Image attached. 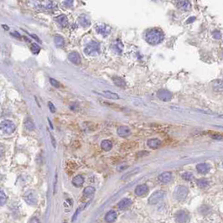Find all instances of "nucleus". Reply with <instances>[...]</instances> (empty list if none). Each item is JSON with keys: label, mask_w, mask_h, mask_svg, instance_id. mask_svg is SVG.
<instances>
[{"label": "nucleus", "mask_w": 223, "mask_h": 223, "mask_svg": "<svg viewBox=\"0 0 223 223\" xmlns=\"http://www.w3.org/2000/svg\"><path fill=\"white\" fill-rule=\"evenodd\" d=\"M86 206V204H84L82 207H79V208L76 210V212H75V215H73V218H72V222H75V218L77 217V215H78V214H79V212H81V211H82V209H84Z\"/></svg>", "instance_id": "34"}, {"label": "nucleus", "mask_w": 223, "mask_h": 223, "mask_svg": "<svg viewBox=\"0 0 223 223\" xmlns=\"http://www.w3.org/2000/svg\"><path fill=\"white\" fill-rule=\"evenodd\" d=\"M15 130V125L10 120H4L0 124V131L3 133L10 134L14 132Z\"/></svg>", "instance_id": "4"}, {"label": "nucleus", "mask_w": 223, "mask_h": 223, "mask_svg": "<svg viewBox=\"0 0 223 223\" xmlns=\"http://www.w3.org/2000/svg\"><path fill=\"white\" fill-rule=\"evenodd\" d=\"M56 183H57V174H56V178H55V184H54V190L56 193Z\"/></svg>", "instance_id": "39"}, {"label": "nucleus", "mask_w": 223, "mask_h": 223, "mask_svg": "<svg viewBox=\"0 0 223 223\" xmlns=\"http://www.w3.org/2000/svg\"><path fill=\"white\" fill-rule=\"evenodd\" d=\"M165 193L163 190H158L154 192L149 199V203L150 205H156L159 201H161L165 197Z\"/></svg>", "instance_id": "5"}, {"label": "nucleus", "mask_w": 223, "mask_h": 223, "mask_svg": "<svg viewBox=\"0 0 223 223\" xmlns=\"http://www.w3.org/2000/svg\"><path fill=\"white\" fill-rule=\"evenodd\" d=\"M117 134L120 136V137H123V138H126L128 136H129L131 134V130L127 126H121L117 128Z\"/></svg>", "instance_id": "11"}, {"label": "nucleus", "mask_w": 223, "mask_h": 223, "mask_svg": "<svg viewBox=\"0 0 223 223\" xmlns=\"http://www.w3.org/2000/svg\"><path fill=\"white\" fill-rule=\"evenodd\" d=\"M131 204H132V200H131L130 199L124 198L122 200H120V201L118 202L117 207H118V208H119L120 210L124 211V210H125V209H127L128 207L131 205Z\"/></svg>", "instance_id": "15"}, {"label": "nucleus", "mask_w": 223, "mask_h": 223, "mask_svg": "<svg viewBox=\"0 0 223 223\" xmlns=\"http://www.w3.org/2000/svg\"><path fill=\"white\" fill-rule=\"evenodd\" d=\"M68 59L71 62H72L75 65H80L81 64V56L77 52H71L69 54Z\"/></svg>", "instance_id": "12"}, {"label": "nucleus", "mask_w": 223, "mask_h": 223, "mask_svg": "<svg viewBox=\"0 0 223 223\" xmlns=\"http://www.w3.org/2000/svg\"><path fill=\"white\" fill-rule=\"evenodd\" d=\"M147 144L149 146L150 149H157L160 146L161 144V141L159 140L158 139H149L147 142Z\"/></svg>", "instance_id": "17"}, {"label": "nucleus", "mask_w": 223, "mask_h": 223, "mask_svg": "<svg viewBox=\"0 0 223 223\" xmlns=\"http://www.w3.org/2000/svg\"><path fill=\"white\" fill-rule=\"evenodd\" d=\"M102 94L105 97H108V98H110V99H119V96L116 93H113L112 91H102Z\"/></svg>", "instance_id": "22"}, {"label": "nucleus", "mask_w": 223, "mask_h": 223, "mask_svg": "<svg viewBox=\"0 0 223 223\" xmlns=\"http://www.w3.org/2000/svg\"><path fill=\"white\" fill-rule=\"evenodd\" d=\"M145 40L149 45H155L163 41L164 34L159 29H150L145 33Z\"/></svg>", "instance_id": "1"}, {"label": "nucleus", "mask_w": 223, "mask_h": 223, "mask_svg": "<svg viewBox=\"0 0 223 223\" xmlns=\"http://www.w3.org/2000/svg\"><path fill=\"white\" fill-rule=\"evenodd\" d=\"M48 122H49V124H50V128L53 129V125H52V124H51V122H50V120L48 118Z\"/></svg>", "instance_id": "42"}, {"label": "nucleus", "mask_w": 223, "mask_h": 223, "mask_svg": "<svg viewBox=\"0 0 223 223\" xmlns=\"http://www.w3.org/2000/svg\"><path fill=\"white\" fill-rule=\"evenodd\" d=\"M213 36H214L215 39L219 40V39L221 38V36H222V34H221V33H220L219 31H215V32L213 33Z\"/></svg>", "instance_id": "38"}, {"label": "nucleus", "mask_w": 223, "mask_h": 223, "mask_svg": "<svg viewBox=\"0 0 223 223\" xmlns=\"http://www.w3.org/2000/svg\"><path fill=\"white\" fill-rule=\"evenodd\" d=\"M188 195V189L185 186H177L174 191L173 196L174 198L177 200H183L186 198Z\"/></svg>", "instance_id": "3"}, {"label": "nucleus", "mask_w": 223, "mask_h": 223, "mask_svg": "<svg viewBox=\"0 0 223 223\" xmlns=\"http://www.w3.org/2000/svg\"><path fill=\"white\" fill-rule=\"evenodd\" d=\"M84 183V179L82 175H76L72 180V184L75 187H81Z\"/></svg>", "instance_id": "19"}, {"label": "nucleus", "mask_w": 223, "mask_h": 223, "mask_svg": "<svg viewBox=\"0 0 223 223\" xmlns=\"http://www.w3.org/2000/svg\"><path fill=\"white\" fill-rule=\"evenodd\" d=\"M196 169L200 174H207L210 170V166L208 165L206 163H200V164H198L196 165Z\"/></svg>", "instance_id": "16"}, {"label": "nucleus", "mask_w": 223, "mask_h": 223, "mask_svg": "<svg viewBox=\"0 0 223 223\" xmlns=\"http://www.w3.org/2000/svg\"><path fill=\"white\" fill-rule=\"evenodd\" d=\"M158 179H159V180L161 182V183L166 184V183H169V182L171 180V179H172V174H171L170 172H164V173L160 174L158 176Z\"/></svg>", "instance_id": "13"}, {"label": "nucleus", "mask_w": 223, "mask_h": 223, "mask_svg": "<svg viewBox=\"0 0 223 223\" xmlns=\"http://www.w3.org/2000/svg\"><path fill=\"white\" fill-rule=\"evenodd\" d=\"M39 222L40 221H39V220H35V219H33V220L30 221V222Z\"/></svg>", "instance_id": "43"}, {"label": "nucleus", "mask_w": 223, "mask_h": 223, "mask_svg": "<svg viewBox=\"0 0 223 223\" xmlns=\"http://www.w3.org/2000/svg\"><path fill=\"white\" fill-rule=\"evenodd\" d=\"M25 200L30 206L37 204V195L34 190H29L25 193Z\"/></svg>", "instance_id": "6"}, {"label": "nucleus", "mask_w": 223, "mask_h": 223, "mask_svg": "<svg viewBox=\"0 0 223 223\" xmlns=\"http://www.w3.org/2000/svg\"><path fill=\"white\" fill-rule=\"evenodd\" d=\"M7 201V196L4 194L3 190H0V207L3 206Z\"/></svg>", "instance_id": "30"}, {"label": "nucleus", "mask_w": 223, "mask_h": 223, "mask_svg": "<svg viewBox=\"0 0 223 223\" xmlns=\"http://www.w3.org/2000/svg\"><path fill=\"white\" fill-rule=\"evenodd\" d=\"M157 97L159 99H160L163 102H169L172 98V93L165 89H161L158 91Z\"/></svg>", "instance_id": "8"}, {"label": "nucleus", "mask_w": 223, "mask_h": 223, "mask_svg": "<svg viewBox=\"0 0 223 223\" xmlns=\"http://www.w3.org/2000/svg\"><path fill=\"white\" fill-rule=\"evenodd\" d=\"M193 177H194V175L192 174V173H190V172H185V173L182 174V178L185 180H188V181L191 180L193 179Z\"/></svg>", "instance_id": "32"}, {"label": "nucleus", "mask_w": 223, "mask_h": 223, "mask_svg": "<svg viewBox=\"0 0 223 223\" xmlns=\"http://www.w3.org/2000/svg\"><path fill=\"white\" fill-rule=\"evenodd\" d=\"M84 53L88 56H96L100 54V44L97 41L90 42L85 48Z\"/></svg>", "instance_id": "2"}, {"label": "nucleus", "mask_w": 223, "mask_h": 223, "mask_svg": "<svg viewBox=\"0 0 223 223\" xmlns=\"http://www.w3.org/2000/svg\"><path fill=\"white\" fill-rule=\"evenodd\" d=\"M209 182L207 179H200L197 180V185L200 188H206L207 186H208Z\"/></svg>", "instance_id": "29"}, {"label": "nucleus", "mask_w": 223, "mask_h": 223, "mask_svg": "<svg viewBox=\"0 0 223 223\" xmlns=\"http://www.w3.org/2000/svg\"><path fill=\"white\" fill-rule=\"evenodd\" d=\"M194 19H196V18H195V17H192V18H190V19H188V20H189V21H188V23H189V22H193V21H194Z\"/></svg>", "instance_id": "41"}, {"label": "nucleus", "mask_w": 223, "mask_h": 223, "mask_svg": "<svg viewBox=\"0 0 223 223\" xmlns=\"http://www.w3.org/2000/svg\"><path fill=\"white\" fill-rule=\"evenodd\" d=\"M117 218V213L114 211H110L105 215V220L107 222H113Z\"/></svg>", "instance_id": "18"}, {"label": "nucleus", "mask_w": 223, "mask_h": 223, "mask_svg": "<svg viewBox=\"0 0 223 223\" xmlns=\"http://www.w3.org/2000/svg\"><path fill=\"white\" fill-rule=\"evenodd\" d=\"M154 1H158V0H154Z\"/></svg>", "instance_id": "44"}, {"label": "nucleus", "mask_w": 223, "mask_h": 223, "mask_svg": "<svg viewBox=\"0 0 223 223\" xmlns=\"http://www.w3.org/2000/svg\"><path fill=\"white\" fill-rule=\"evenodd\" d=\"M54 41H55V44H56V45L57 47H62V46L64 45V44H65L64 39H63L61 36H60V35L55 36Z\"/></svg>", "instance_id": "25"}, {"label": "nucleus", "mask_w": 223, "mask_h": 223, "mask_svg": "<svg viewBox=\"0 0 223 223\" xmlns=\"http://www.w3.org/2000/svg\"><path fill=\"white\" fill-rule=\"evenodd\" d=\"M72 4H73V0H65V5L66 7L70 8L72 6Z\"/></svg>", "instance_id": "37"}, {"label": "nucleus", "mask_w": 223, "mask_h": 223, "mask_svg": "<svg viewBox=\"0 0 223 223\" xmlns=\"http://www.w3.org/2000/svg\"><path fill=\"white\" fill-rule=\"evenodd\" d=\"M94 192H95V189L93 187H91V186H88L83 191V196L85 197H88V196H90L91 195H93Z\"/></svg>", "instance_id": "27"}, {"label": "nucleus", "mask_w": 223, "mask_h": 223, "mask_svg": "<svg viewBox=\"0 0 223 223\" xmlns=\"http://www.w3.org/2000/svg\"><path fill=\"white\" fill-rule=\"evenodd\" d=\"M3 153H4V148L3 145H0V157L3 154Z\"/></svg>", "instance_id": "40"}, {"label": "nucleus", "mask_w": 223, "mask_h": 223, "mask_svg": "<svg viewBox=\"0 0 223 223\" xmlns=\"http://www.w3.org/2000/svg\"><path fill=\"white\" fill-rule=\"evenodd\" d=\"M56 20H57L58 23L61 25L62 27H66V25H67V23H68L67 18H66L65 15H60V16H59L57 19H56Z\"/></svg>", "instance_id": "28"}, {"label": "nucleus", "mask_w": 223, "mask_h": 223, "mask_svg": "<svg viewBox=\"0 0 223 223\" xmlns=\"http://www.w3.org/2000/svg\"><path fill=\"white\" fill-rule=\"evenodd\" d=\"M213 89L215 91H222L223 90V81L222 80H216L213 83Z\"/></svg>", "instance_id": "23"}, {"label": "nucleus", "mask_w": 223, "mask_h": 223, "mask_svg": "<svg viewBox=\"0 0 223 223\" xmlns=\"http://www.w3.org/2000/svg\"><path fill=\"white\" fill-rule=\"evenodd\" d=\"M101 147L104 151H110L113 148V143L112 142L109 140H103L101 143Z\"/></svg>", "instance_id": "20"}, {"label": "nucleus", "mask_w": 223, "mask_h": 223, "mask_svg": "<svg viewBox=\"0 0 223 223\" xmlns=\"http://www.w3.org/2000/svg\"><path fill=\"white\" fill-rule=\"evenodd\" d=\"M31 50H32V52H33L34 54L37 55V54L40 52V46H39L38 45H36V44L34 43L33 45H32V46H31Z\"/></svg>", "instance_id": "33"}, {"label": "nucleus", "mask_w": 223, "mask_h": 223, "mask_svg": "<svg viewBox=\"0 0 223 223\" xmlns=\"http://www.w3.org/2000/svg\"><path fill=\"white\" fill-rule=\"evenodd\" d=\"M113 49L114 50L115 52H117V54H121L122 53V50H123V45L122 43L117 40L114 43V45H113Z\"/></svg>", "instance_id": "26"}, {"label": "nucleus", "mask_w": 223, "mask_h": 223, "mask_svg": "<svg viewBox=\"0 0 223 223\" xmlns=\"http://www.w3.org/2000/svg\"><path fill=\"white\" fill-rule=\"evenodd\" d=\"M79 23L83 27H88L91 24L89 19L86 17V15H84V14L81 17H79Z\"/></svg>", "instance_id": "21"}, {"label": "nucleus", "mask_w": 223, "mask_h": 223, "mask_svg": "<svg viewBox=\"0 0 223 223\" xmlns=\"http://www.w3.org/2000/svg\"><path fill=\"white\" fill-rule=\"evenodd\" d=\"M96 30H97V33L102 34V36L107 37L111 32V28L108 25L101 24V25H97L96 26Z\"/></svg>", "instance_id": "9"}, {"label": "nucleus", "mask_w": 223, "mask_h": 223, "mask_svg": "<svg viewBox=\"0 0 223 223\" xmlns=\"http://www.w3.org/2000/svg\"><path fill=\"white\" fill-rule=\"evenodd\" d=\"M25 128H26L28 130H30V131H32V130H34V123L31 121V120H27V121L25 122Z\"/></svg>", "instance_id": "31"}, {"label": "nucleus", "mask_w": 223, "mask_h": 223, "mask_svg": "<svg viewBox=\"0 0 223 223\" xmlns=\"http://www.w3.org/2000/svg\"><path fill=\"white\" fill-rule=\"evenodd\" d=\"M149 190V188L146 185H139L135 189V195L138 196H144Z\"/></svg>", "instance_id": "14"}, {"label": "nucleus", "mask_w": 223, "mask_h": 223, "mask_svg": "<svg viewBox=\"0 0 223 223\" xmlns=\"http://www.w3.org/2000/svg\"><path fill=\"white\" fill-rule=\"evenodd\" d=\"M113 82L115 83V85L120 86V87L125 86V85H126V83L124 82V79L121 78V77H118V76H114V77H113Z\"/></svg>", "instance_id": "24"}, {"label": "nucleus", "mask_w": 223, "mask_h": 223, "mask_svg": "<svg viewBox=\"0 0 223 223\" xmlns=\"http://www.w3.org/2000/svg\"><path fill=\"white\" fill-rule=\"evenodd\" d=\"M175 219L176 222H185L189 220L190 215L185 211H180L179 212H177V214L175 215Z\"/></svg>", "instance_id": "10"}, {"label": "nucleus", "mask_w": 223, "mask_h": 223, "mask_svg": "<svg viewBox=\"0 0 223 223\" xmlns=\"http://www.w3.org/2000/svg\"><path fill=\"white\" fill-rule=\"evenodd\" d=\"M50 84L53 86H55V87H60V83L58 82L56 80H55V79H53V78H50Z\"/></svg>", "instance_id": "35"}, {"label": "nucleus", "mask_w": 223, "mask_h": 223, "mask_svg": "<svg viewBox=\"0 0 223 223\" xmlns=\"http://www.w3.org/2000/svg\"><path fill=\"white\" fill-rule=\"evenodd\" d=\"M174 5L182 11H189L191 8V3L189 0H174Z\"/></svg>", "instance_id": "7"}, {"label": "nucleus", "mask_w": 223, "mask_h": 223, "mask_svg": "<svg viewBox=\"0 0 223 223\" xmlns=\"http://www.w3.org/2000/svg\"><path fill=\"white\" fill-rule=\"evenodd\" d=\"M48 106H49L50 112H51L52 113H56V108H55V106L53 105V103H51L50 102H48Z\"/></svg>", "instance_id": "36"}, {"label": "nucleus", "mask_w": 223, "mask_h": 223, "mask_svg": "<svg viewBox=\"0 0 223 223\" xmlns=\"http://www.w3.org/2000/svg\"><path fill=\"white\" fill-rule=\"evenodd\" d=\"M222 165H223V164H222Z\"/></svg>", "instance_id": "45"}]
</instances>
